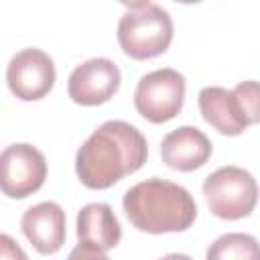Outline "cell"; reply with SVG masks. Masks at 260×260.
I'll return each instance as SVG.
<instances>
[{
  "mask_svg": "<svg viewBox=\"0 0 260 260\" xmlns=\"http://www.w3.org/2000/svg\"><path fill=\"white\" fill-rule=\"evenodd\" d=\"M47 179L45 154L32 144H10L0 152V191L10 199L37 193Z\"/></svg>",
  "mask_w": 260,
  "mask_h": 260,
  "instance_id": "obj_7",
  "label": "cell"
},
{
  "mask_svg": "<svg viewBox=\"0 0 260 260\" xmlns=\"http://www.w3.org/2000/svg\"><path fill=\"white\" fill-rule=\"evenodd\" d=\"M185 102V77L171 69H154L138 79L134 91V108L136 112L152 122L162 124L173 120Z\"/></svg>",
  "mask_w": 260,
  "mask_h": 260,
  "instance_id": "obj_6",
  "label": "cell"
},
{
  "mask_svg": "<svg viewBox=\"0 0 260 260\" xmlns=\"http://www.w3.org/2000/svg\"><path fill=\"white\" fill-rule=\"evenodd\" d=\"M122 228L108 203H87L77 211V248L71 258H100L118 246Z\"/></svg>",
  "mask_w": 260,
  "mask_h": 260,
  "instance_id": "obj_9",
  "label": "cell"
},
{
  "mask_svg": "<svg viewBox=\"0 0 260 260\" xmlns=\"http://www.w3.org/2000/svg\"><path fill=\"white\" fill-rule=\"evenodd\" d=\"M120 4L128 6V8H142L146 4H150V0H118Z\"/></svg>",
  "mask_w": 260,
  "mask_h": 260,
  "instance_id": "obj_15",
  "label": "cell"
},
{
  "mask_svg": "<svg viewBox=\"0 0 260 260\" xmlns=\"http://www.w3.org/2000/svg\"><path fill=\"white\" fill-rule=\"evenodd\" d=\"M0 258H10V260H24L26 254L24 250L10 238L8 234H0Z\"/></svg>",
  "mask_w": 260,
  "mask_h": 260,
  "instance_id": "obj_14",
  "label": "cell"
},
{
  "mask_svg": "<svg viewBox=\"0 0 260 260\" xmlns=\"http://www.w3.org/2000/svg\"><path fill=\"white\" fill-rule=\"evenodd\" d=\"M258 256V242L250 234H223L217 238L209 250V260H230V258H256Z\"/></svg>",
  "mask_w": 260,
  "mask_h": 260,
  "instance_id": "obj_13",
  "label": "cell"
},
{
  "mask_svg": "<svg viewBox=\"0 0 260 260\" xmlns=\"http://www.w3.org/2000/svg\"><path fill=\"white\" fill-rule=\"evenodd\" d=\"M203 120L223 136H238L258 122V83H238L234 89L207 85L197 95Z\"/></svg>",
  "mask_w": 260,
  "mask_h": 260,
  "instance_id": "obj_3",
  "label": "cell"
},
{
  "mask_svg": "<svg viewBox=\"0 0 260 260\" xmlns=\"http://www.w3.org/2000/svg\"><path fill=\"white\" fill-rule=\"evenodd\" d=\"M20 228L39 254L59 252L67 238L65 211L55 201H41L28 207L20 217Z\"/></svg>",
  "mask_w": 260,
  "mask_h": 260,
  "instance_id": "obj_11",
  "label": "cell"
},
{
  "mask_svg": "<svg viewBox=\"0 0 260 260\" xmlns=\"http://www.w3.org/2000/svg\"><path fill=\"white\" fill-rule=\"evenodd\" d=\"M211 140L195 126H179L160 142L162 162L181 173H191L203 167L211 156Z\"/></svg>",
  "mask_w": 260,
  "mask_h": 260,
  "instance_id": "obj_12",
  "label": "cell"
},
{
  "mask_svg": "<svg viewBox=\"0 0 260 260\" xmlns=\"http://www.w3.org/2000/svg\"><path fill=\"white\" fill-rule=\"evenodd\" d=\"M173 18L156 4L128 10L118 22V43L122 51L136 61L162 55L173 41Z\"/></svg>",
  "mask_w": 260,
  "mask_h": 260,
  "instance_id": "obj_4",
  "label": "cell"
},
{
  "mask_svg": "<svg viewBox=\"0 0 260 260\" xmlns=\"http://www.w3.org/2000/svg\"><path fill=\"white\" fill-rule=\"evenodd\" d=\"M175 2H181V4H197L201 0H175Z\"/></svg>",
  "mask_w": 260,
  "mask_h": 260,
  "instance_id": "obj_16",
  "label": "cell"
},
{
  "mask_svg": "<svg viewBox=\"0 0 260 260\" xmlns=\"http://www.w3.org/2000/svg\"><path fill=\"white\" fill-rule=\"evenodd\" d=\"M128 221L146 234L185 232L197 217V203L183 187L167 179H146L124 193L122 199Z\"/></svg>",
  "mask_w": 260,
  "mask_h": 260,
  "instance_id": "obj_2",
  "label": "cell"
},
{
  "mask_svg": "<svg viewBox=\"0 0 260 260\" xmlns=\"http://www.w3.org/2000/svg\"><path fill=\"white\" fill-rule=\"evenodd\" d=\"M148 158L144 134L124 122L108 120L98 126L75 154V173L87 189H110L136 173Z\"/></svg>",
  "mask_w": 260,
  "mask_h": 260,
  "instance_id": "obj_1",
  "label": "cell"
},
{
  "mask_svg": "<svg viewBox=\"0 0 260 260\" xmlns=\"http://www.w3.org/2000/svg\"><path fill=\"white\" fill-rule=\"evenodd\" d=\"M55 63L53 59L37 49L28 47L12 55L6 67V83L14 98L22 102L43 100L55 85Z\"/></svg>",
  "mask_w": 260,
  "mask_h": 260,
  "instance_id": "obj_8",
  "label": "cell"
},
{
  "mask_svg": "<svg viewBox=\"0 0 260 260\" xmlns=\"http://www.w3.org/2000/svg\"><path fill=\"white\" fill-rule=\"evenodd\" d=\"M203 195L211 213L219 219L248 217L258 201V185L250 171L228 165L213 171L203 181Z\"/></svg>",
  "mask_w": 260,
  "mask_h": 260,
  "instance_id": "obj_5",
  "label": "cell"
},
{
  "mask_svg": "<svg viewBox=\"0 0 260 260\" xmlns=\"http://www.w3.org/2000/svg\"><path fill=\"white\" fill-rule=\"evenodd\" d=\"M120 69L112 59L95 57L77 65L67 81L69 98L79 106L106 104L120 89Z\"/></svg>",
  "mask_w": 260,
  "mask_h": 260,
  "instance_id": "obj_10",
  "label": "cell"
}]
</instances>
